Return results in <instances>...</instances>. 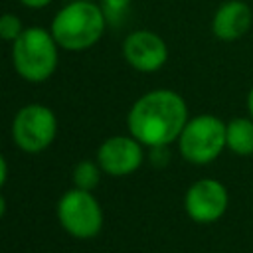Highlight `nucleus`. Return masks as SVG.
Returning <instances> with one entry per match:
<instances>
[{
  "label": "nucleus",
  "mask_w": 253,
  "mask_h": 253,
  "mask_svg": "<svg viewBox=\"0 0 253 253\" xmlns=\"http://www.w3.org/2000/svg\"><path fill=\"white\" fill-rule=\"evenodd\" d=\"M186 123V101L172 89H154L144 93L134 101L126 117L130 136L148 148L168 146L178 140Z\"/></svg>",
  "instance_id": "obj_1"
},
{
  "label": "nucleus",
  "mask_w": 253,
  "mask_h": 253,
  "mask_svg": "<svg viewBox=\"0 0 253 253\" xmlns=\"http://www.w3.org/2000/svg\"><path fill=\"white\" fill-rule=\"evenodd\" d=\"M107 26V18L91 0H75L63 6L51 20V36L67 51H83L95 45Z\"/></svg>",
  "instance_id": "obj_2"
},
{
  "label": "nucleus",
  "mask_w": 253,
  "mask_h": 253,
  "mask_svg": "<svg viewBox=\"0 0 253 253\" xmlns=\"http://www.w3.org/2000/svg\"><path fill=\"white\" fill-rule=\"evenodd\" d=\"M12 63L16 73L30 83L49 79L57 67V42L51 32L40 26L26 28L12 42Z\"/></svg>",
  "instance_id": "obj_3"
},
{
  "label": "nucleus",
  "mask_w": 253,
  "mask_h": 253,
  "mask_svg": "<svg viewBox=\"0 0 253 253\" xmlns=\"http://www.w3.org/2000/svg\"><path fill=\"white\" fill-rule=\"evenodd\" d=\"M225 148V123L213 115L188 119L178 136V150L190 164L204 166L213 162Z\"/></svg>",
  "instance_id": "obj_4"
},
{
  "label": "nucleus",
  "mask_w": 253,
  "mask_h": 253,
  "mask_svg": "<svg viewBox=\"0 0 253 253\" xmlns=\"http://www.w3.org/2000/svg\"><path fill=\"white\" fill-rule=\"evenodd\" d=\"M55 213L63 231L75 239H91L99 235L105 221L99 200L91 192L79 188H71L59 198Z\"/></svg>",
  "instance_id": "obj_5"
},
{
  "label": "nucleus",
  "mask_w": 253,
  "mask_h": 253,
  "mask_svg": "<svg viewBox=\"0 0 253 253\" xmlns=\"http://www.w3.org/2000/svg\"><path fill=\"white\" fill-rule=\"evenodd\" d=\"M55 132L57 119L53 111L40 103L22 107L12 121V140L20 150L28 154L45 150L53 142Z\"/></svg>",
  "instance_id": "obj_6"
},
{
  "label": "nucleus",
  "mask_w": 253,
  "mask_h": 253,
  "mask_svg": "<svg viewBox=\"0 0 253 253\" xmlns=\"http://www.w3.org/2000/svg\"><path fill=\"white\" fill-rule=\"evenodd\" d=\"M229 206L227 188L215 178L196 180L184 196V210L196 223H213L223 217Z\"/></svg>",
  "instance_id": "obj_7"
},
{
  "label": "nucleus",
  "mask_w": 253,
  "mask_h": 253,
  "mask_svg": "<svg viewBox=\"0 0 253 253\" xmlns=\"http://www.w3.org/2000/svg\"><path fill=\"white\" fill-rule=\"evenodd\" d=\"M142 144L134 136H111L101 142L97 150V164L109 176H128L142 164Z\"/></svg>",
  "instance_id": "obj_8"
},
{
  "label": "nucleus",
  "mask_w": 253,
  "mask_h": 253,
  "mask_svg": "<svg viewBox=\"0 0 253 253\" xmlns=\"http://www.w3.org/2000/svg\"><path fill=\"white\" fill-rule=\"evenodd\" d=\"M123 55L130 67L142 73L158 71L168 59L166 42L150 32V30H136L126 36L123 42Z\"/></svg>",
  "instance_id": "obj_9"
},
{
  "label": "nucleus",
  "mask_w": 253,
  "mask_h": 253,
  "mask_svg": "<svg viewBox=\"0 0 253 253\" xmlns=\"http://www.w3.org/2000/svg\"><path fill=\"white\" fill-rule=\"evenodd\" d=\"M251 22V8L243 0H225L213 12L211 32L221 42H235L249 32Z\"/></svg>",
  "instance_id": "obj_10"
},
{
  "label": "nucleus",
  "mask_w": 253,
  "mask_h": 253,
  "mask_svg": "<svg viewBox=\"0 0 253 253\" xmlns=\"http://www.w3.org/2000/svg\"><path fill=\"white\" fill-rule=\"evenodd\" d=\"M225 148L237 156L253 154V119L235 117L225 123Z\"/></svg>",
  "instance_id": "obj_11"
},
{
  "label": "nucleus",
  "mask_w": 253,
  "mask_h": 253,
  "mask_svg": "<svg viewBox=\"0 0 253 253\" xmlns=\"http://www.w3.org/2000/svg\"><path fill=\"white\" fill-rule=\"evenodd\" d=\"M101 172H103V170H101L99 164L93 162V160H81V162H77L75 168H73V174H71V178H73V188L91 192L93 188H97V184H99V180H101Z\"/></svg>",
  "instance_id": "obj_12"
},
{
  "label": "nucleus",
  "mask_w": 253,
  "mask_h": 253,
  "mask_svg": "<svg viewBox=\"0 0 253 253\" xmlns=\"http://www.w3.org/2000/svg\"><path fill=\"white\" fill-rule=\"evenodd\" d=\"M130 0H101V10L107 18V24H121L126 16Z\"/></svg>",
  "instance_id": "obj_13"
},
{
  "label": "nucleus",
  "mask_w": 253,
  "mask_h": 253,
  "mask_svg": "<svg viewBox=\"0 0 253 253\" xmlns=\"http://www.w3.org/2000/svg\"><path fill=\"white\" fill-rule=\"evenodd\" d=\"M22 32H24V28H22L20 18H16L14 14L0 16V38L4 42H16Z\"/></svg>",
  "instance_id": "obj_14"
},
{
  "label": "nucleus",
  "mask_w": 253,
  "mask_h": 253,
  "mask_svg": "<svg viewBox=\"0 0 253 253\" xmlns=\"http://www.w3.org/2000/svg\"><path fill=\"white\" fill-rule=\"evenodd\" d=\"M24 6H28V8H43V6H47L51 0H20Z\"/></svg>",
  "instance_id": "obj_15"
},
{
  "label": "nucleus",
  "mask_w": 253,
  "mask_h": 253,
  "mask_svg": "<svg viewBox=\"0 0 253 253\" xmlns=\"http://www.w3.org/2000/svg\"><path fill=\"white\" fill-rule=\"evenodd\" d=\"M6 178H8V164H6V160H4V156L0 154V188L4 186V182H6Z\"/></svg>",
  "instance_id": "obj_16"
},
{
  "label": "nucleus",
  "mask_w": 253,
  "mask_h": 253,
  "mask_svg": "<svg viewBox=\"0 0 253 253\" xmlns=\"http://www.w3.org/2000/svg\"><path fill=\"white\" fill-rule=\"evenodd\" d=\"M247 111H249V117L253 119V85H251L249 95H247Z\"/></svg>",
  "instance_id": "obj_17"
},
{
  "label": "nucleus",
  "mask_w": 253,
  "mask_h": 253,
  "mask_svg": "<svg viewBox=\"0 0 253 253\" xmlns=\"http://www.w3.org/2000/svg\"><path fill=\"white\" fill-rule=\"evenodd\" d=\"M4 213H6V200H4V196L0 194V219L4 217Z\"/></svg>",
  "instance_id": "obj_18"
}]
</instances>
